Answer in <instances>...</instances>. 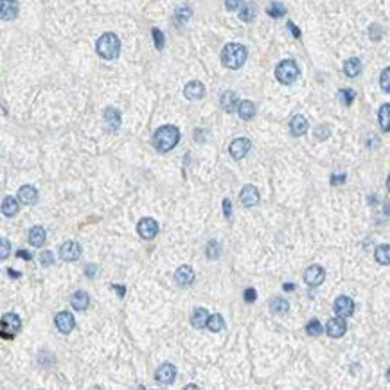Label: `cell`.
I'll use <instances>...</instances> for the list:
<instances>
[{"label":"cell","mask_w":390,"mask_h":390,"mask_svg":"<svg viewBox=\"0 0 390 390\" xmlns=\"http://www.w3.org/2000/svg\"><path fill=\"white\" fill-rule=\"evenodd\" d=\"M180 140V130L173 124H166V126H160L153 133V146L156 148V151L160 153H167L171 151L174 146L178 144Z\"/></svg>","instance_id":"obj_1"},{"label":"cell","mask_w":390,"mask_h":390,"mask_svg":"<svg viewBox=\"0 0 390 390\" xmlns=\"http://www.w3.org/2000/svg\"><path fill=\"white\" fill-rule=\"evenodd\" d=\"M246 62V49L241 43H227L221 50V63L227 68L243 67V63Z\"/></svg>","instance_id":"obj_2"},{"label":"cell","mask_w":390,"mask_h":390,"mask_svg":"<svg viewBox=\"0 0 390 390\" xmlns=\"http://www.w3.org/2000/svg\"><path fill=\"white\" fill-rule=\"evenodd\" d=\"M95 50L103 60H115L121 52V42L113 33H105L97 40Z\"/></svg>","instance_id":"obj_3"},{"label":"cell","mask_w":390,"mask_h":390,"mask_svg":"<svg viewBox=\"0 0 390 390\" xmlns=\"http://www.w3.org/2000/svg\"><path fill=\"white\" fill-rule=\"evenodd\" d=\"M299 65H297L293 60H284V62H281L275 68V78H277L279 83L282 85H291L295 83L297 78H299Z\"/></svg>","instance_id":"obj_4"},{"label":"cell","mask_w":390,"mask_h":390,"mask_svg":"<svg viewBox=\"0 0 390 390\" xmlns=\"http://www.w3.org/2000/svg\"><path fill=\"white\" fill-rule=\"evenodd\" d=\"M20 327H22V320H20L18 315H15V313H6V315H2L0 336H2L4 340H13L15 334L20 331Z\"/></svg>","instance_id":"obj_5"},{"label":"cell","mask_w":390,"mask_h":390,"mask_svg":"<svg viewBox=\"0 0 390 390\" xmlns=\"http://www.w3.org/2000/svg\"><path fill=\"white\" fill-rule=\"evenodd\" d=\"M137 232L142 239H153L156 234H158V223L153 219V217H142L137 225Z\"/></svg>","instance_id":"obj_6"},{"label":"cell","mask_w":390,"mask_h":390,"mask_svg":"<svg viewBox=\"0 0 390 390\" xmlns=\"http://www.w3.org/2000/svg\"><path fill=\"white\" fill-rule=\"evenodd\" d=\"M304 281H306L307 286L317 288V286H320L325 281V270L322 266H318V264H313V266H309L304 272Z\"/></svg>","instance_id":"obj_7"},{"label":"cell","mask_w":390,"mask_h":390,"mask_svg":"<svg viewBox=\"0 0 390 390\" xmlns=\"http://www.w3.org/2000/svg\"><path fill=\"white\" fill-rule=\"evenodd\" d=\"M347 331V324H346V318L344 317H336L334 318H329L327 325H325V333L331 336V338H342Z\"/></svg>","instance_id":"obj_8"},{"label":"cell","mask_w":390,"mask_h":390,"mask_svg":"<svg viewBox=\"0 0 390 390\" xmlns=\"http://www.w3.org/2000/svg\"><path fill=\"white\" fill-rule=\"evenodd\" d=\"M54 324H56V327H58V331H60V333L68 334L74 327H76V318H74L72 313L62 311V313H58V315H56Z\"/></svg>","instance_id":"obj_9"},{"label":"cell","mask_w":390,"mask_h":390,"mask_svg":"<svg viewBox=\"0 0 390 390\" xmlns=\"http://www.w3.org/2000/svg\"><path fill=\"white\" fill-rule=\"evenodd\" d=\"M79 256H81V246L76 241H67V243H63L60 246V257H62L63 261L67 262L78 261Z\"/></svg>","instance_id":"obj_10"},{"label":"cell","mask_w":390,"mask_h":390,"mask_svg":"<svg viewBox=\"0 0 390 390\" xmlns=\"http://www.w3.org/2000/svg\"><path fill=\"white\" fill-rule=\"evenodd\" d=\"M155 378L160 385H171L174 381V378H176V367L173 363H164V365L156 368Z\"/></svg>","instance_id":"obj_11"},{"label":"cell","mask_w":390,"mask_h":390,"mask_svg":"<svg viewBox=\"0 0 390 390\" xmlns=\"http://www.w3.org/2000/svg\"><path fill=\"white\" fill-rule=\"evenodd\" d=\"M334 313L338 315V317H351L352 313H354V301H352L351 297H346L342 295L338 297L336 301H334Z\"/></svg>","instance_id":"obj_12"},{"label":"cell","mask_w":390,"mask_h":390,"mask_svg":"<svg viewBox=\"0 0 390 390\" xmlns=\"http://www.w3.org/2000/svg\"><path fill=\"white\" fill-rule=\"evenodd\" d=\"M195 270L189 266V264H182V266L174 272V281H176V284L182 286V288H187L195 282Z\"/></svg>","instance_id":"obj_13"},{"label":"cell","mask_w":390,"mask_h":390,"mask_svg":"<svg viewBox=\"0 0 390 390\" xmlns=\"http://www.w3.org/2000/svg\"><path fill=\"white\" fill-rule=\"evenodd\" d=\"M250 148H252V142L248 139H236V140H232V144H230V148H229V151H230V155H232V158H236V160H241V158H245L246 156V153L250 151Z\"/></svg>","instance_id":"obj_14"},{"label":"cell","mask_w":390,"mask_h":390,"mask_svg":"<svg viewBox=\"0 0 390 390\" xmlns=\"http://www.w3.org/2000/svg\"><path fill=\"white\" fill-rule=\"evenodd\" d=\"M241 203L245 207H254L259 203V191H257V187H254V185H245L243 189H241Z\"/></svg>","instance_id":"obj_15"},{"label":"cell","mask_w":390,"mask_h":390,"mask_svg":"<svg viewBox=\"0 0 390 390\" xmlns=\"http://www.w3.org/2000/svg\"><path fill=\"white\" fill-rule=\"evenodd\" d=\"M205 94V87L200 83V81H189V83L185 85L184 88V95L187 97L189 101H198L203 97Z\"/></svg>","instance_id":"obj_16"},{"label":"cell","mask_w":390,"mask_h":390,"mask_svg":"<svg viewBox=\"0 0 390 390\" xmlns=\"http://www.w3.org/2000/svg\"><path fill=\"white\" fill-rule=\"evenodd\" d=\"M18 200L22 201L23 205H34L38 201V191L34 189L33 185H23L18 189Z\"/></svg>","instance_id":"obj_17"},{"label":"cell","mask_w":390,"mask_h":390,"mask_svg":"<svg viewBox=\"0 0 390 390\" xmlns=\"http://www.w3.org/2000/svg\"><path fill=\"white\" fill-rule=\"evenodd\" d=\"M219 103H221V108L227 111V113H232V111H236V110H238V106H239V99H238V95H236L232 90L223 92Z\"/></svg>","instance_id":"obj_18"},{"label":"cell","mask_w":390,"mask_h":390,"mask_svg":"<svg viewBox=\"0 0 390 390\" xmlns=\"http://www.w3.org/2000/svg\"><path fill=\"white\" fill-rule=\"evenodd\" d=\"M105 123H106V128L110 130V131H115V130L121 126V111L117 108H106L105 110Z\"/></svg>","instance_id":"obj_19"},{"label":"cell","mask_w":390,"mask_h":390,"mask_svg":"<svg viewBox=\"0 0 390 390\" xmlns=\"http://www.w3.org/2000/svg\"><path fill=\"white\" fill-rule=\"evenodd\" d=\"M307 128H309V124H307V121L304 115H295V117L291 119L290 130H291V135H293V137H302V135L307 131Z\"/></svg>","instance_id":"obj_20"},{"label":"cell","mask_w":390,"mask_h":390,"mask_svg":"<svg viewBox=\"0 0 390 390\" xmlns=\"http://www.w3.org/2000/svg\"><path fill=\"white\" fill-rule=\"evenodd\" d=\"M209 311H207L205 307H196L195 313H193V317H191V324H193V327L196 329H201V327H207V320H209Z\"/></svg>","instance_id":"obj_21"},{"label":"cell","mask_w":390,"mask_h":390,"mask_svg":"<svg viewBox=\"0 0 390 390\" xmlns=\"http://www.w3.org/2000/svg\"><path fill=\"white\" fill-rule=\"evenodd\" d=\"M18 15L17 0H2V20H13Z\"/></svg>","instance_id":"obj_22"},{"label":"cell","mask_w":390,"mask_h":390,"mask_svg":"<svg viewBox=\"0 0 390 390\" xmlns=\"http://www.w3.org/2000/svg\"><path fill=\"white\" fill-rule=\"evenodd\" d=\"M45 229L43 227H40V225H36V227H33V229L29 230V243L33 246H36V248H40V246H43L45 243Z\"/></svg>","instance_id":"obj_23"},{"label":"cell","mask_w":390,"mask_h":390,"mask_svg":"<svg viewBox=\"0 0 390 390\" xmlns=\"http://www.w3.org/2000/svg\"><path fill=\"white\" fill-rule=\"evenodd\" d=\"M238 113L243 121H250L256 115V105L252 101H239V106H238Z\"/></svg>","instance_id":"obj_24"},{"label":"cell","mask_w":390,"mask_h":390,"mask_svg":"<svg viewBox=\"0 0 390 390\" xmlns=\"http://www.w3.org/2000/svg\"><path fill=\"white\" fill-rule=\"evenodd\" d=\"M70 304H72L74 309H78V311H85L87 307H88L90 304V299L88 295L85 293V291H76L72 295V299H70Z\"/></svg>","instance_id":"obj_25"},{"label":"cell","mask_w":390,"mask_h":390,"mask_svg":"<svg viewBox=\"0 0 390 390\" xmlns=\"http://www.w3.org/2000/svg\"><path fill=\"white\" fill-rule=\"evenodd\" d=\"M344 72L349 76V78H356L358 74L362 72V62L358 58H349L346 63H344Z\"/></svg>","instance_id":"obj_26"},{"label":"cell","mask_w":390,"mask_h":390,"mask_svg":"<svg viewBox=\"0 0 390 390\" xmlns=\"http://www.w3.org/2000/svg\"><path fill=\"white\" fill-rule=\"evenodd\" d=\"M2 214L7 217H13L18 214V201L11 196H6L2 201Z\"/></svg>","instance_id":"obj_27"},{"label":"cell","mask_w":390,"mask_h":390,"mask_svg":"<svg viewBox=\"0 0 390 390\" xmlns=\"http://www.w3.org/2000/svg\"><path fill=\"white\" fill-rule=\"evenodd\" d=\"M378 119H379V126L383 131H390V103L383 105L378 111Z\"/></svg>","instance_id":"obj_28"},{"label":"cell","mask_w":390,"mask_h":390,"mask_svg":"<svg viewBox=\"0 0 390 390\" xmlns=\"http://www.w3.org/2000/svg\"><path fill=\"white\" fill-rule=\"evenodd\" d=\"M223 327H225V320H223V317L219 315V313H214V315L209 317V320H207V329H209V331H212V333H219Z\"/></svg>","instance_id":"obj_29"},{"label":"cell","mask_w":390,"mask_h":390,"mask_svg":"<svg viewBox=\"0 0 390 390\" xmlns=\"http://www.w3.org/2000/svg\"><path fill=\"white\" fill-rule=\"evenodd\" d=\"M270 309H272L273 313L281 315V313H286L290 309V304H288V301L282 299V297H273L272 301H270Z\"/></svg>","instance_id":"obj_30"},{"label":"cell","mask_w":390,"mask_h":390,"mask_svg":"<svg viewBox=\"0 0 390 390\" xmlns=\"http://www.w3.org/2000/svg\"><path fill=\"white\" fill-rule=\"evenodd\" d=\"M374 257L379 264H390V245H379L374 252Z\"/></svg>","instance_id":"obj_31"},{"label":"cell","mask_w":390,"mask_h":390,"mask_svg":"<svg viewBox=\"0 0 390 390\" xmlns=\"http://www.w3.org/2000/svg\"><path fill=\"white\" fill-rule=\"evenodd\" d=\"M254 17H256V6L252 2H246L239 7V18L243 22H252Z\"/></svg>","instance_id":"obj_32"},{"label":"cell","mask_w":390,"mask_h":390,"mask_svg":"<svg viewBox=\"0 0 390 390\" xmlns=\"http://www.w3.org/2000/svg\"><path fill=\"white\" fill-rule=\"evenodd\" d=\"M266 13L272 18H282L286 15V7L282 6L281 2H272V4L266 7Z\"/></svg>","instance_id":"obj_33"},{"label":"cell","mask_w":390,"mask_h":390,"mask_svg":"<svg viewBox=\"0 0 390 390\" xmlns=\"http://www.w3.org/2000/svg\"><path fill=\"white\" fill-rule=\"evenodd\" d=\"M219 254H221V246H219V243L214 239L209 241V243H207V257H209V259H217Z\"/></svg>","instance_id":"obj_34"},{"label":"cell","mask_w":390,"mask_h":390,"mask_svg":"<svg viewBox=\"0 0 390 390\" xmlns=\"http://www.w3.org/2000/svg\"><path fill=\"white\" fill-rule=\"evenodd\" d=\"M306 333L309 334V336H320V334L324 333V327H322V324L318 322V320H311V322L307 324L306 325Z\"/></svg>","instance_id":"obj_35"},{"label":"cell","mask_w":390,"mask_h":390,"mask_svg":"<svg viewBox=\"0 0 390 390\" xmlns=\"http://www.w3.org/2000/svg\"><path fill=\"white\" fill-rule=\"evenodd\" d=\"M379 85H381V88L390 94V67L385 68L383 72H381V78H379Z\"/></svg>","instance_id":"obj_36"},{"label":"cell","mask_w":390,"mask_h":390,"mask_svg":"<svg viewBox=\"0 0 390 390\" xmlns=\"http://www.w3.org/2000/svg\"><path fill=\"white\" fill-rule=\"evenodd\" d=\"M354 97H356V94H354V90H351V88H344V90H340V99H342V103L346 106H349L354 101Z\"/></svg>","instance_id":"obj_37"},{"label":"cell","mask_w":390,"mask_h":390,"mask_svg":"<svg viewBox=\"0 0 390 390\" xmlns=\"http://www.w3.org/2000/svg\"><path fill=\"white\" fill-rule=\"evenodd\" d=\"M151 34H153V40H155V47L158 50L164 49V33H162L160 29H151Z\"/></svg>","instance_id":"obj_38"},{"label":"cell","mask_w":390,"mask_h":390,"mask_svg":"<svg viewBox=\"0 0 390 390\" xmlns=\"http://www.w3.org/2000/svg\"><path fill=\"white\" fill-rule=\"evenodd\" d=\"M40 262L43 264V266H52V262H54V256H52V252L50 250H45L40 254Z\"/></svg>","instance_id":"obj_39"},{"label":"cell","mask_w":390,"mask_h":390,"mask_svg":"<svg viewBox=\"0 0 390 390\" xmlns=\"http://www.w3.org/2000/svg\"><path fill=\"white\" fill-rule=\"evenodd\" d=\"M2 248H0V257H2V259H6L7 257V254H9V250H11V243H9V241H7V238H4V236H2Z\"/></svg>","instance_id":"obj_40"},{"label":"cell","mask_w":390,"mask_h":390,"mask_svg":"<svg viewBox=\"0 0 390 390\" xmlns=\"http://www.w3.org/2000/svg\"><path fill=\"white\" fill-rule=\"evenodd\" d=\"M329 133H331V131H329V128H327V126H318V128L315 130V135H317V139H318V140L327 139V137H329Z\"/></svg>","instance_id":"obj_41"},{"label":"cell","mask_w":390,"mask_h":390,"mask_svg":"<svg viewBox=\"0 0 390 390\" xmlns=\"http://www.w3.org/2000/svg\"><path fill=\"white\" fill-rule=\"evenodd\" d=\"M256 299H257V291L254 290V288H246L245 290V302L252 304V302H256Z\"/></svg>","instance_id":"obj_42"},{"label":"cell","mask_w":390,"mask_h":390,"mask_svg":"<svg viewBox=\"0 0 390 390\" xmlns=\"http://www.w3.org/2000/svg\"><path fill=\"white\" fill-rule=\"evenodd\" d=\"M225 6L229 11H236L238 7H241V0H225Z\"/></svg>","instance_id":"obj_43"},{"label":"cell","mask_w":390,"mask_h":390,"mask_svg":"<svg viewBox=\"0 0 390 390\" xmlns=\"http://www.w3.org/2000/svg\"><path fill=\"white\" fill-rule=\"evenodd\" d=\"M223 212H225V216H227V217L232 216V205H230L229 198H225V200H223Z\"/></svg>","instance_id":"obj_44"},{"label":"cell","mask_w":390,"mask_h":390,"mask_svg":"<svg viewBox=\"0 0 390 390\" xmlns=\"http://www.w3.org/2000/svg\"><path fill=\"white\" fill-rule=\"evenodd\" d=\"M331 184L333 185H338V184H344V182H346V174H333V176H331Z\"/></svg>","instance_id":"obj_45"},{"label":"cell","mask_w":390,"mask_h":390,"mask_svg":"<svg viewBox=\"0 0 390 390\" xmlns=\"http://www.w3.org/2000/svg\"><path fill=\"white\" fill-rule=\"evenodd\" d=\"M85 273H87L88 277H94L95 273H97V266H95V264H87V268H85Z\"/></svg>","instance_id":"obj_46"},{"label":"cell","mask_w":390,"mask_h":390,"mask_svg":"<svg viewBox=\"0 0 390 390\" xmlns=\"http://www.w3.org/2000/svg\"><path fill=\"white\" fill-rule=\"evenodd\" d=\"M17 256L20 257V259H25V261H31V259H33V256H31L27 250H18Z\"/></svg>","instance_id":"obj_47"},{"label":"cell","mask_w":390,"mask_h":390,"mask_svg":"<svg viewBox=\"0 0 390 390\" xmlns=\"http://www.w3.org/2000/svg\"><path fill=\"white\" fill-rule=\"evenodd\" d=\"M288 27L291 29V33H293V36H295V38H301V31H299V27H295V23L288 22Z\"/></svg>","instance_id":"obj_48"},{"label":"cell","mask_w":390,"mask_h":390,"mask_svg":"<svg viewBox=\"0 0 390 390\" xmlns=\"http://www.w3.org/2000/svg\"><path fill=\"white\" fill-rule=\"evenodd\" d=\"M378 31H379L378 25H372V27H370V38H372V40H379V36H381V34H379Z\"/></svg>","instance_id":"obj_49"},{"label":"cell","mask_w":390,"mask_h":390,"mask_svg":"<svg viewBox=\"0 0 390 390\" xmlns=\"http://www.w3.org/2000/svg\"><path fill=\"white\" fill-rule=\"evenodd\" d=\"M111 290L117 291L119 297H124V293H126V288H124V286H119V284H111Z\"/></svg>","instance_id":"obj_50"},{"label":"cell","mask_w":390,"mask_h":390,"mask_svg":"<svg viewBox=\"0 0 390 390\" xmlns=\"http://www.w3.org/2000/svg\"><path fill=\"white\" fill-rule=\"evenodd\" d=\"M7 273H9V275H11V277H15V279H18V277H20V273H18V272H15V270H7Z\"/></svg>","instance_id":"obj_51"},{"label":"cell","mask_w":390,"mask_h":390,"mask_svg":"<svg viewBox=\"0 0 390 390\" xmlns=\"http://www.w3.org/2000/svg\"><path fill=\"white\" fill-rule=\"evenodd\" d=\"M282 288H284L286 291H291V290H293V288H295V286H293V284H284V286H282Z\"/></svg>","instance_id":"obj_52"},{"label":"cell","mask_w":390,"mask_h":390,"mask_svg":"<svg viewBox=\"0 0 390 390\" xmlns=\"http://www.w3.org/2000/svg\"><path fill=\"white\" fill-rule=\"evenodd\" d=\"M387 187H389V191H390V174H389V178H387Z\"/></svg>","instance_id":"obj_53"},{"label":"cell","mask_w":390,"mask_h":390,"mask_svg":"<svg viewBox=\"0 0 390 390\" xmlns=\"http://www.w3.org/2000/svg\"><path fill=\"white\" fill-rule=\"evenodd\" d=\"M387 378H389V381H390V368H389V372H387Z\"/></svg>","instance_id":"obj_54"}]
</instances>
